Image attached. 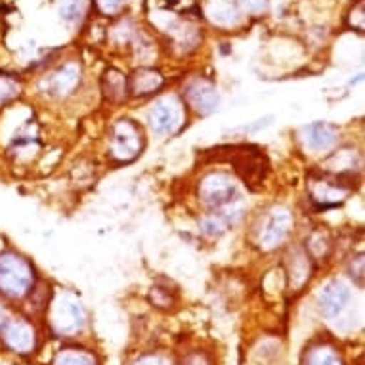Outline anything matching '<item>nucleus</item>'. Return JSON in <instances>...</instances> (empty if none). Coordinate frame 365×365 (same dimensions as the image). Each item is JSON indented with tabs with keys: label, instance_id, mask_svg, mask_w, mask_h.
Instances as JSON below:
<instances>
[{
	"label": "nucleus",
	"instance_id": "2eb2a0df",
	"mask_svg": "<svg viewBox=\"0 0 365 365\" xmlns=\"http://www.w3.org/2000/svg\"><path fill=\"white\" fill-rule=\"evenodd\" d=\"M19 94V84L12 75H0V106L12 102Z\"/></svg>",
	"mask_w": 365,
	"mask_h": 365
},
{
	"label": "nucleus",
	"instance_id": "f3484780",
	"mask_svg": "<svg viewBox=\"0 0 365 365\" xmlns=\"http://www.w3.org/2000/svg\"><path fill=\"white\" fill-rule=\"evenodd\" d=\"M56 365H94V361H92L88 356H84V354L63 352L58 356Z\"/></svg>",
	"mask_w": 365,
	"mask_h": 365
},
{
	"label": "nucleus",
	"instance_id": "0eeeda50",
	"mask_svg": "<svg viewBox=\"0 0 365 365\" xmlns=\"http://www.w3.org/2000/svg\"><path fill=\"white\" fill-rule=\"evenodd\" d=\"M350 299H352V293H350V289L344 283L331 282L319 293V308L324 312V316L336 317L346 308Z\"/></svg>",
	"mask_w": 365,
	"mask_h": 365
},
{
	"label": "nucleus",
	"instance_id": "aec40b11",
	"mask_svg": "<svg viewBox=\"0 0 365 365\" xmlns=\"http://www.w3.org/2000/svg\"><path fill=\"white\" fill-rule=\"evenodd\" d=\"M126 0H98V6H100V10L106 14H113L117 12L123 4H125Z\"/></svg>",
	"mask_w": 365,
	"mask_h": 365
},
{
	"label": "nucleus",
	"instance_id": "f03ea898",
	"mask_svg": "<svg viewBox=\"0 0 365 365\" xmlns=\"http://www.w3.org/2000/svg\"><path fill=\"white\" fill-rule=\"evenodd\" d=\"M199 193L205 203L222 209L226 205L234 203V199L237 197V186L234 184V180L224 174H210L201 182Z\"/></svg>",
	"mask_w": 365,
	"mask_h": 365
},
{
	"label": "nucleus",
	"instance_id": "20e7f679",
	"mask_svg": "<svg viewBox=\"0 0 365 365\" xmlns=\"http://www.w3.org/2000/svg\"><path fill=\"white\" fill-rule=\"evenodd\" d=\"M52 324L58 333H75L84 325L83 306L69 297H61L52 310Z\"/></svg>",
	"mask_w": 365,
	"mask_h": 365
},
{
	"label": "nucleus",
	"instance_id": "f257e3e1",
	"mask_svg": "<svg viewBox=\"0 0 365 365\" xmlns=\"http://www.w3.org/2000/svg\"><path fill=\"white\" fill-rule=\"evenodd\" d=\"M33 268L16 252H0V293L10 299H21L33 287Z\"/></svg>",
	"mask_w": 365,
	"mask_h": 365
},
{
	"label": "nucleus",
	"instance_id": "6e6552de",
	"mask_svg": "<svg viewBox=\"0 0 365 365\" xmlns=\"http://www.w3.org/2000/svg\"><path fill=\"white\" fill-rule=\"evenodd\" d=\"M291 215H289L287 210H276L274 215L269 216L268 224L264 227V234H262V243L266 249H274V247L282 245L285 237L291 232Z\"/></svg>",
	"mask_w": 365,
	"mask_h": 365
},
{
	"label": "nucleus",
	"instance_id": "6ab92c4d",
	"mask_svg": "<svg viewBox=\"0 0 365 365\" xmlns=\"http://www.w3.org/2000/svg\"><path fill=\"white\" fill-rule=\"evenodd\" d=\"M240 4L245 8L247 12L258 14V12H264V10L268 8L269 0H240Z\"/></svg>",
	"mask_w": 365,
	"mask_h": 365
},
{
	"label": "nucleus",
	"instance_id": "4468645a",
	"mask_svg": "<svg viewBox=\"0 0 365 365\" xmlns=\"http://www.w3.org/2000/svg\"><path fill=\"white\" fill-rule=\"evenodd\" d=\"M58 12L66 24H75L83 18L84 0H58Z\"/></svg>",
	"mask_w": 365,
	"mask_h": 365
},
{
	"label": "nucleus",
	"instance_id": "f8f14e48",
	"mask_svg": "<svg viewBox=\"0 0 365 365\" xmlns=\"http://www.w3.org/2000/svg\"><path fill=\"white\" fill-rule=\"evenodd\" d=\"M163 78L159 73L151 71V69H142L134 77H132L130 88L134 94H140V96H145V94H151L155 92L157 88H161Z\"/></svg>",
	"mask_w": 365,
	"mask_h": 365
},
{
	"label": "nucleus",
	"instance_id": "39448f33",
	"mask_svg": "<svg viewBox=\"0 0 365 365\" xmlns=\"http://www.w3.org/2000/svg\"><path fill=\"white\" fill-rule=\"evenodd\" d=\"M0 335L14 352L27 354L35 348V333L21 319H6L0 325Z\"/></svg>",
	"mask_w": 365,
	"mask_h": 365
},
{
	"label": "nucleus",
	"instance_id": "7ed1b4c3",
	"mask_svg": "<svg viewBox=\"0 0 365 365\" xmlns=\"http://www.w3.org/2000/svg\"><path fill=\"white\" fill-rule=\"evenodd\" d=\"M142 148V134L130 120H120L113 128L111 138V151L120 161H130L140 153Z\"/></svg>",
	"mask_w": 365,
	"mask_h": 365
},
{
	"label": "nucleus",
	"instance_id": "a211bd4d",
	"mask_svg": "<svg viewBox=\"0 0 365 365\" xmlns=\"http://www.w3.org/2000/svg\"><path fill=\"white\" fill-rule=\"evenodd\" d=\"M108 83H109V96L111 98H123L125 94V78L123 75H119L117 71H111L108 75Z\"/></svg>",
	"mask_w": 365,
	"mask_h": 365
},
{
	"label": "nucleus",
	"instance_id": "dca6fc26",
	"mask_svg": "<svg viewBox=\"0 0 365 365\" xmlns=\"http://www.w3.org/2000/svg\"><path fill=\"white\" fill-rule=\"evenodd\" d=\"M306 365H342L341 359L336 358L335 354L327 350V348H317L308 356V364Z\"/></svg>",
	"mask_w": 365,
	"mask_h": 365
},
{
	"label": "nucleus",
	"instance_id": "9d476101",
	"mask_svg": "<svg viewBox=\"0 0 365 365\" xmlns=\"http://www.w3.org/2000/svg\"><path fill=\"white\" fill-rule=\"evenodd\" d=\"M304 134L306 145L316 151L329 150L336 142V128L327 123H314V125L306 126Z\"/></svg>",
	"mask_w": 365,
	"mask_h": 365
},
{
	"label": "nucleus",
	"instance_id": "1a4fd4ad",
	"mask_svg": "<svg viewBox=\"0 0 365 365\" xmlns=\"http://www.w3.org/2000/svg\"><path fill=\"white\" fill-rule=\"evenodd\" d=\"M186 96L193 108L201 113H210L218 106V92L212 84L205 83V81H195L190 84Z\"/></svg>",
	"mask_w": 365,
	"mask_h": 365
},
{
	"label": "nucleus",
	"instance_id": "9b49d317",
	"mask_svg": "<svg viewBox=\"0 0 365 365\" xmlns=\"http://www.w3.org/2000/svg\"><path fill=\"white\" fill-rule=\"evenodd\" d=\"M78 78H81V71H78L75 66H66L61 67L60 71L56 73L52 81H50V88L58 96H66L69 92L75 90V86L78 84Z\"/></svg>",
	"mask_w": 365,
	"mask_h": 365
},
{
	"label": "nucleus",
	"instance_id": "423d86ee",
	"mask_svg": "<svg viewBox=\"0 0 365 365\" xmlns=\"http://www.w3.org/2000/svg\"><path fill=\"white\" fill-rule=\"evenodd\" d=\"M150 123L157 134H173L182 125V109L174 100H161L150 111Z\"/></svg>",
	"mask_w": 365,
	"mask_h": 365
},
{
	"label": "nucleus",
	"instance_id": "ddd939ff",
	"mask_svg": "<svg viewBox=\"0 0 365 365\" xmlns=\"http://www.w3.org/2000/svg\"><path fill=\"white\" fill-rule=\"evenodd\" d=\"M209 16L215 24L232 25L240 19V10L230 0H216L215 4H210Z\"/></svg>",
	"mask_w": 365,
	"mask_h": 365
}]
</instances>
